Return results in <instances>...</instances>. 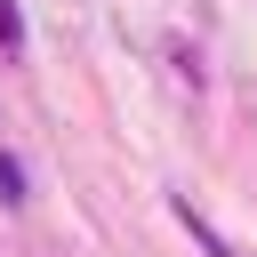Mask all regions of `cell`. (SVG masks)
Listing matches in <instances>:
<instances>
[{
  "label": "cell",
  "instance_id": "obj_1",
  "mask_svg": "<svg viewBox=\"0 0 257 257\" xmlns=\"http://www.w3.org/2000/svg\"><path fill=\"white\" fill-rule=\"evenodd\" d=\"M0 201H8V209H16V201H24V169H16V161H8V153H0Z\"/></svg>",
  "mask_w": 257,
  "mask_h": 257
}]
</instances>
